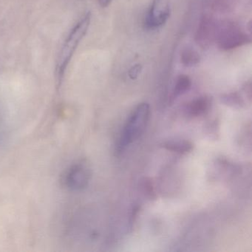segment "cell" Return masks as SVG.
Listing matches in <instances>:
<instances>
[{
	"label": "cell",
	"instance_id": "obj_1",
	"mask_svg": "<svg viewBox=\"0 0 252 252\" xmlns=\"http://www.w3.org/2000/svg\"><path fill=\"white\" fill-rule=\"evenodd\" d=\"M91 12H88L71 29L62 46L56 64V77L59 86L62 85L66 70L73 54L88 33V29L91 26Z\"/></svg>",
	"mask_w": 252,
	"mask_h": 252
},
{
	"label": "cell",
	"instance_id": "obj_2",
	"mask_svg": "<svg viewBox=\"0 0 252 252\" xmlns=\"http://www.w3.org/2000/svg\"><path fill=\"white\" fill-rule=\"evenodd\" d=\"M150 107L147 103L138 104L128 118L118 141L116 151L123 153L129 145L141 138L150 118Z\"/></svg>",
	"mask_w": 252,
	"mask_h": 252
},
{
	"label": "cell",
	"instance_id": "obj_3",
	"mask_svg": "<svg viewBox=\"0 0 252 252\" xmlns=\"http://www.w3.org/2000/svg\"><path fill=\"white\" fill-rule=\"evenodd\" d=\"M92 172L89 165L85 161L73 163L63 172L62 185L71 191H80L89 185Z\"/></svg>",
	"mask_w": 252,
	"mask_h": 252
},
{
	"label": "cell",
	"instance_id": "obj_4",
	"mask_svg": "<svg viewBox=\"0 0 252 252\" xmlns=\"http://www.w3.org/2000/svg\"><path fill=\"white\" fill-rule=\"evenodd\" d=\"M218 36L220 48L225 51L238 48L251 42L249 36L234 25H228L220 30Z\"/></svg>",
	"mask_w": 252,
	"mask_h": 252
},
{
	"label": "cell",
	"instance_id": "obj_5",
	"mask_svg": "<svg viewBox=\"0 0 252 252\" xmlns=\"http://www.w3.org/2000/svg\"><path fill=\"white\" fill-rule=\"evenodd\" d=\"M170 14L169 0H153L146 17V25L149 29H159L166 24Z\"/></svg>",
	"mask_w": 252,
	"mask_h": 252
},
{
	"label": "cell",
	"instance_id": "obj_6",
	"mask_svg": "<svg viewBox=\"0 0 252 252\" xmlns=\"http://www.w3.org/2000/svg\"><path fill=\"white\" fill-rule=\"evenodd\" d=\"M212 102L206 96L200 97L189 102L184 107V114L190 119H195L209 113Z\"/></svg>",
	"mask_w": 252,
	"mask_h": 252
},
{
	"label": "cell",
	"instance_id": "obj_7",
	"mask_svg": "<svg viewBox=\"0 0 252 252\" xmlns=\"http://www.w3.org/2000/svg\"><path fill=\"white\" fill-rule=\"evenodd\" d=\"M216 33V27L213 21L209 18L205 19L200 25L197 31V38L198 42H200V43L203 45H206L215 37Z\"/></svg>",
	"mask_w": 252,
	"mask_h": 252
},
{
	"label": "cell",
	"instance_id": "obj_8",
	"mask_svg": "<svg viewBox=\"0 0 252 252\" xmlns=\"http://www.w3.org/2000/svg\"><path fill=\"white\" fill-rule=\"evenodd\" d=\"M163 147L168 151L178 154H187L193 150V144L184 139L169 140L163 143Z\"/></svg>",
	"mask_w": 252,
	"mask_h": 252
},
{
	"label": "cell",
	"instance_id": "obj_9",
	"mask_svg": "<svg viewBox=\"0 0 252 252\" xmlns=\"http://www.w3.org/2000/svg\"><path fill=\"white\" fill-rule=\"evenodd\" d=\"M191 88V81L187 75H181L177 78L172 92L174 98L187 94Z\"/></svg>",
	"mask_w": 252,
	"mask_h": 252
},
{
	"label": "cell",
	"instance_id": "obj_10",
	"mask_svg": "<svg viewBox=\"0 0 252 252\" xmlns=\"http://www.w3.org/2000/svg\"><path fill=\"white\" fill-rule=\"evenodd\" d=\"M200 60L198 53L191 48H185L181 53V62H182L183 64L187 67L196 65L200 63Z\"/></svg>",
	"mask_w": 252,
	"mask_h": 252
},
{
	"label": "cell",
	"instance_id": "obj_11",
	"mask_svg": "<svg viewBox=\"0 0 252 252\" xmlns=\"http://www.w3.org/2000/svg\"><path fill=\"white\" fill-rule=\"evenodd\" d=\"M221 100L225 105L234 107V108H243L246 105V103H245V101L242 98L241 95L237 94V93H232V94L224 95Z\"/></svg>",
	"mask_w": 252,
	"mask_h": 252
},
{
	"label": "cell",
	"instance_id": "obj_12",
	"mask_svg": "<svg viewBox=\"0 0 252 252\" xmlns=\"http://www.w3.org/2000/svg\"><path fill=\"white\" fill-rule=\"evenodd\" d=\"M141 189H142L143 193L146 197L149 199L156 198V192H155L154 187H153V182L150 178H144L141 184Z\"/></svg>",
	"mask_w": 252,
	"mask_h": 252
},
{
	"label": "cell",
	"instance_id": "obj_13",
	"mask_svg": "<svg viewBox=\"0 0 252 252\" xmlns=\"http://www.w3.org/2000/svg\"><path fill=\"white\" fill-rule=\"evenodd\" d=\"M206 133L209 135L211 138H216L217 135H218V129L219 127L218 126V123L216 121L212 122V123L209 124L207 126H206Z\"/></svg>",
	"mask_w": 252,
	"mask_h": 252
},
{
	"label": "cell",
	"instance_id": "obj_14",
	"mask_svg": "<svg viewBox=\"0 0 252 252\" xmlns=\"http://www.w3.org/2000/svg\"><path fill=\"white\" fill-rule=\"evenodd\" d=\"M141 70H142V66L141 64H135V66L132 67L129 71V76L131 79L134 80L136 79L138 76L141 73Z\"/></svg>",
	"mask_w": 252,
	"mask_h": 252
},
{
	"label": "cell",
	"instance_id": "obj_15",
	"mask_svg": "<svg viewBox=\"0 0 252 252\" xmlns=\"http://www.w3.org/2000/svg\"><path fill=\"white\" fill-rule=\"evenodd\" d=\"M113 1V0H98V2H99L100 5H101V7L106 8V7L110 5Z\"/></svg>",
	"mask_w": 252,
	"mask_h": 252
}]
</instances>
